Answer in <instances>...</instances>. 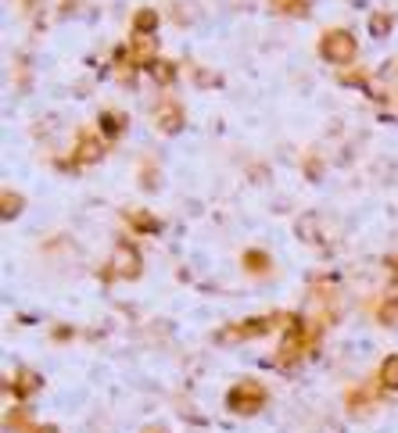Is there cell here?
I'll use <instances>...</instances> for the list:
<instances>
[{
    "instance_id": "cell-3",
    "label": "cell",
    "mask_w": 398,
    "mask_h": 433,
    "mask_svg": "<svg viewBox=\"0 0 398 433\" xmlns=\"http://www.w3.org/2000/svg\"><path fill=\"white\" fill-rule=\"evenodd\" d=\"M384 383L398 387V358H388V362H384Z\"/></svg>"
},
{
    "instance_id": "cell-4",
    "label": "cell",
    "mask_w": 398,
    "mask_h": 433,
    "mask_svg": "<svg viewBox=\"0 0 398 433\" xmlns=\"http://www.w3.org/2000/svg\"><path fill=\"white\" fill-rule=\"evenodd\" d=\"M151 25H154V14H151V11H144V14L137 18V29H151Z\"/></svg>"
},
{
    "instance_id": "cell-1",
    "label": "cell",
    "mask_w": 398,
    "mask_h": 433,
    "mask_svg": "<svg viewBox=\"0 0 398 433\" xmlns=\"http://www.w3.org/2000/svg\"><path fill=\"white\" fill-rule=\"evenodd\" d=\"M323 54L330 61H348V58L355 54V43H352V36H348V33H330L323 40Z\"/></svg>"
},
{
    "instance_id": "cell-5",
    "label": "cell",
    "mask_w": 398,
    "mask_h": 433,
    "mask_svg": "<svg viewBox=\"0 0 398 433\" xmlns=\"http://www.w3.org/2000/svg\"><path fill=\"white\" fill-rule=\"evenodd\" d=\"M384 319H391V323L398 326V301H395V304H388V308H384Z\"/></svg>"
},
{
    "instance_id": "cell-2",
    "label": "cell",
    "mask_w": 398,
    "mask_h": 433,
    "mask_svg": "<svg viewBox=\"0 0 398 433\" xmlns=\"http://www.w3.org/2000/svg\"><path fill=\"white\" fill-rule=\"evenodd\" d=\"M119 269L122 272H137V254L133 251H119Z\"/></svg>"
},
{
    "instance_id": "cell-6",
    "label": "cell",
    "mask_w": 398,
    "mask_h": 433,
    "mask_svg": "<svg viewBox=\"0 0 398 433\" xmlns=\"http://www.w3.org/2000/svg\"><path fill=\"white\" fill-rule=\"evenodd\" d=\"M47 433H54V430H47Z\"/></svg>"
}]
</instances>
